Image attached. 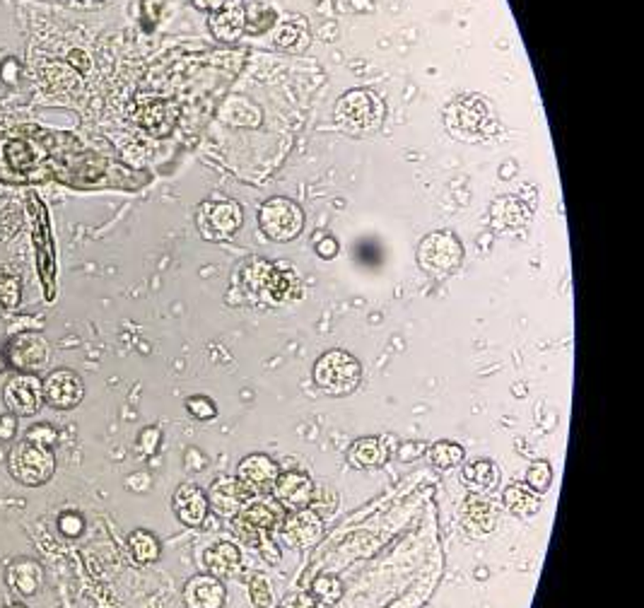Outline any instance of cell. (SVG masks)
<instances>
[{"mask_svg": "<svg viewBox=\"0 0 644 608\" xmlns=\"http://www.w3.org/2000/svg\"><path fill=\"white\" fill-rule=\"evenodd\" d=\"M222 3H225V0H193V5H196V8L208 10V12H215Z\"/></svg>", "mask_w": 644, "mask_h": 608, "instance_id": "37", "label": "cell"}, {"mask_svg": "<svg viewBox=\"0 0 644 608\" xmlns=\"http://www.w3.org/2000/svg\"><path fill=\"white\" fill-rule=\"evenodd\" d=\"M335 121L345 134H374L384 124V104L369 90L345 92L343 97L335 101Z\"/></svg>", "mask_w": 644, "mask_h": 608, "instance_id": "4", "label": "cell"}, {"mask_svg": "<svg viewBox=\"0 0 644 608\" xmlns=\"http://www.w3.org/2000/svg\"><path fill=\"white\" fill-rule=\"evenodd\" d=\"M463 261V247L452 232H432L418 247V263L427 275L432 278H444L454 273Z\"/></svg>", "mask_w": 644, "mask_h": 608, "instance_id": "7", "label": "cell"}, {"mask_svg": "<svg viewBox=\"0 0 644 608\" xmlns=\"http://www.w3.org/2000/svg\"><path fill=\"white\" fill-rule=\"evenodd\" d=\"M463 457H466V451H463V447L456 444V442L442 440L435 442V444L430 447V461H432L437 468L459 466L461 461H463Z\"/></svg>", "mask_w": 644, "mask_h": 608, "instance_id": "27", "label": "cell"}, {"mask_svg": "<svg viewBox=\"0 0 644 608\" xmlns=\"http://www.w3.org/2000/svg\"><path fill=\"white\" fill-rule=\"evenodd\" d=\"M176 517L181 519L186 526H201L208 517V498L203 495L198 485L186 483L174 492V500H172Z\"/></svg>", "mask_w": 644, "mask_h": 608, "instance_id": "18", "label": "cell"}, {"mask_svg": "<svg viewBox=\"0 0 644 608\" xmlns=\"http://www.w3.org/2000/svg\"><path fill=\"white\" fill-rule=\"evenodd\" d=\"M8 584L12 592L22 594V596H34L44 584L42 565L29 558L15 560L8 570Z\"/></svg>", "mask_w": 644, "mask_h": 608, "instance_id": "20", "label": "cell"}, {"mask_svg": "<svg viewBox=\"0 0 644 608\" xmlns=\"http://www.w3.org/2000/svg\"><path fill=\"white\" fill-rule=\"evenodd\" d=\"M463 485L471 488L473 492H487L495 490L497 483H500V471L495 466L493 461L487 458H478V461H471L463 466Z\"/></svg>", "mask_w": 644, "mask_h": 608, "instance_id": "22", "label": "cell"}, {"mask_svg": "<svg viewBox=\"0 0 644 608\" xmlns=\"http://www.w3.org/2000/svg\"><path fill=\"white\" fill-rule=\"evenodd\" d=\"M278 475H280L278 474V464L266 454H252V457L242 458V464L237 468V478L256 492L276 483Z\"/></svg>", "mask_w": 644, "mask_h": 608, "instance_id": "19", "label": "cell"}, {"mask_svg": "<svg viewBox=\"0 0 644 608\" xmlns=\"http://www.w3.org/2000/svg\"><path fill=\"white\" fill-rule=\"evenodd\" d=\"M3 403L15 417H32L44 406V379L32 372H17L3 386Z\"/></svg>", "mask_w": 644, "mask_h": 608, "instance_id": "9", "label": "cell"}, {"mask_svg": "<svg viewBox=\"0 0 644 608\" xmlns=\"http://www.w3.org/2000/svg\"><path fill=\"white\" fill-rule=\"evenodd\" d=\"M70 3L77 8H97V5H104L107 0H70Z\"/></svg>", "mask_w": 644, "mask_h": 608, "instance_id": "39", "label": "cell"}, {"mask_svg": "<svg viewBox=\"0 0 644 608\" xmlns=\"http://www.w3.org/2000/svg\"><path fill=\"white\" fill-rule=\"evenodd\" d=\"M186 410H189L196 420H213V417L218 416L215 403L205 399V396H191V399L186 401Z\"/></svg>", "mask_w": 644, "mask_h": 608, "instance_id": "33", "label": "cell"}, {"mask_svg": "<svg viewBox=\"0 0 644 608\" xmlns=\"http://www.w3.org/2000/svg\"><path fill=\"white\" fill-rule=\"evenodd\" d=\"M552 483V468L548 461H543V458H538V461H534L531 466H528L527 471V485L531 488V490L535 492H545L548 488H551Z\"/></svg>", "mask_w": 644, "mask_h": 608, "instance_id": "29", "label": "cell"}, {"mask_svg": "<svg viewBox=\"0 0 644 608\" xmlns=\"http://www.w3.org/2000/svg\"><path fill=\"white\" fill-rule=\"evenodd\" d=\"M85 399V384L83 377L73 372V369H53L46 379H44V403H49L51 409L56 410H70L80 406Z\"/></svg>", "mask_w": 644, "mask_h": 608, "instance_id": "12", "label": "cell"}, {"mask_svg": "<svg viewBox=\"0 0 644 608\" xmlns=\"http://www.w3.org/2000/svg\"><path fill=\"white\" fill-rule=\"evenodd\" d=\"M242 208L235 200H205L198 208L196 223L205 239H227L242 227Z\"/></svg>", "mask_w": 644, "mask_h": 608, "instance_id": "10", "label": "cell"}, {"mask_svg": "<svg viewBox=\"0 0 644 608\" xmlns=\"http://www.w3.org/2000/svg\"><path fill=\"white\" fill-rule=\"evenodd\" d=\"M273 495H276L278 505L297 512V509L310 507L311 500H314V483H311L310 475L290 471V474L278 475L276 483H273Z\"/></svg>", "mask_w": 644, "mask_h": 608, "instance_id": "14", "label": "cell"}, {"mask_svg": "<svg viewBox=\"0 0 644 608\" xmlns=\"http://www.w3.org/2000/svg\"><path fill=\"white\" fill-rule=\"evenodd\" d=\"M128 550H131L135 563L150 565V563H155V560L159 558V541L150 531L135 529V531L128 536Z\"/></svg>", "mask_w": 644, "mask_h": 608, "instance_id": "26", "label": "cell"}, {"mask_svg": "<svg viewBox=\"0 0 644 608\" xmlns=\"http://www.w3.org/2000/svg\"><path fill=\"white\" fill-rule=\"evenodd\" d=\"M294 604H297V608H321V604H318L311 594H302L300 599L294 601Z\"/></svg>", "mask_w": 644, "mask_h": 608, "instance_id": "38", "label": "cell"}, {"mask_svg": "<svg viewBox=\"0 0 644 608\" xmlns=\"http://www.w3.org/2000/svg\"><path fill=\"white\" fill-rule=\"evenodd\" d=\"M283 533L294 548H310L324 536V522L314 509H297L283 522Z\"/></svg>", "mask_w": 644, "mask_h": 608, "instance_id": "15", "label": "cell"}, {"mask_svg": "<svg viewBox=\"0 0 644 608\" xmlns=\"http://www.w3.org/2000/svg\"><path fill=\"white\" fill-rule=\"evenodd\" d=\"M362 367L345 350H328L314 365V382L328 396H345L360 384Z\"/></svg>", "mask_w": 644, "mask_h": 608, "instance_id": "5", "label": "cell"}, {"mask_svg": "<svg viewBox=\"0 0 644 608\" xmlns=\"http://www.w3.org/2000/svg\"><path fill=\"white\" fill-rule=\"evenodd\" d=\"M280 526V517L278 512L266 502H256L235 515L232 519V529L235 533L242 539L246 546H254L259 548L263 555H266L268 563H278L280 560V550L273 546V531Z\"/></svg>", "mask_w": 644, "mask_h": 608, "instance_id": "3", "label": "cell"}, {"mask_svg": "<svg viewBox=\"0 0 644 608\" xmlns=\"http://www.w3.org/2000/svg\"><path fill=\"white\" fill-rule=\"evenodd\" d=\"M184 601L189 608H222L225 606V587L218 577L196 575L186 582Z\"/></svg>", "mask_w": 644, "mask_h": 608, "instance_id": "17", "label": "cell"}, {"mask_svg": "<svg viewBox=\"0 0 644 608\" xmlns=\"http://www.w3.org/2000/svg\"><path fill=\"white\" fill-rule=\"evenodd\" d=\"M504 505L510 509L514 517H534L535 512L541 509V498L538 492L531 490L527 483H514L504 490Z\"/></svg>", "mask_w": 644, "mask_h": 608, "instance_id": "23", "label": "cell"}, {"mask_svg": "<svg viewBox=\"0 0 644 608\" xmlns=\"http://www.w3.org/2000/svg\"><path fill=\"white\" fill-rule=\"evenodd\" d=\"M210 32L215 34L222 42H235L244 34L246 27V10L242 0H225L208 20Z\"/></svg>", "mask_w": 644, "mask_h": 608, "instance_id": "16", "label": "cell"}, {"mask_svg": "<svg viewBox=\"0 0 644 608\" xmlns=\"http://www.w3.org/2000/svg\"><path fill=\"white\" fill-rule=\"evenodd\" d=\"M8 369V360H5V353H0V375Z\"/></svg>", "mask_w": 644, "mask_h": 608, "instance_id": "40", "label": "cell"}, {"mask_svg": "<svg viewBox=\"0 0 644 608\" xmlns=\"http://www.w3.org/2000/svg\"><path fill=\"white\" fill-rule=\"evenodd\" d=\"M495 507L493 502L483 500V498H471L463 505V522L478 533H487L495 529Z\"/></svg>", "mask_w": 644, "mask_h": 608, "instance_id": "25", "label": "cell"}, {"mask_svg": "<svg viewBox=\"0 0 644 608\" xmlns=\"http://www.w3.org/2000/svg\"><path fill=\"white\" fill-rule=\"evenodd\" d=\"M254 500H256V490L239 478H220L210 485L208 507L215 509L218 515H225V517H235Z\"/></svg>", "mask_w": 644, "mask_h": 608, "instance_id": "13", "label": "cell"}, {"mask_svg": "<svg viewBox=\"0 0 644 608\" xmlns=\"http://www.w3.org/2000/svg\"><path fill=\"white\" fill-rule=\"evenodd\" d=\"M317 254L321 259H334L335 254H338V242H335L334 237H326V239H321L317 247Z\"/></svg>", "mask_w": 644, "mask_h": 608, "instance_id": "36", "label": "cell"}, {"mask_svg": "<svg viewBox=\"0 0 644 608\" xmlns=\"http://www.w3.org/2000/svg\"><path fill=\"white\" fill-rule=\"evenodd\" d=\"M259 225L268 239L273 242H290L304 227V213L302 208L290 199L276 196V199L266 200L261 206Z\"/></svg>", "mask_w": 644, "mask_h": 608, "instance_id": "8", "label": "cell"}, {"mask_svg": "<svg viewBox=\"0 0 644 608\" xmlns=\"http://www.w3.org/2000/svg\"><path fill=\"white\" fill-rule=\"evenodd\" d=\"M15 430H17V420L12 413L0 417V440H12V437H15Z\"/></svg>", "mask_w": 644, "mask_h": 608, "instance_id": "35", "label": "cell"}, {"mask_svg": "<svg viewBox=\"0 0 644 608\" xmlns=\"http://www.w3.org/2000/svg\"><path fill=\"white\" fill-rule=\"evenodd\" d=\"M205 567L213 577H235L242 567V555L235 543H215L205 550Z\"/></svg>", "mask_w": 644, "mask_h": 608, "instance_id": "21", "label": "cell"}, {"mask_svg": "<svg viewBox=\"0 0 644 608\" xmlns=\"http://www.w3.org/2000/svg\"><path fill=\"white\" fill-rule=\"evenodd\" d=\"M8 608H27V606H22V604H12V606H8Z\"/></svg>", "mask_w": 644, "mask_h": 608, "instance_id": "42", "label": "cell"}, {"mask_svg": "<svg viewBox=\"0 0 644 608\" xmlns=\"http://www.w3.org/2000/svg\"><path fill=\"white\" fill-rule=\"evenodd\" d=\"M311 596L321 604V606H334L335 601L343 596V582L334 575H321L311 584Z\"/></svg>", "mask_w": 644, "mask_h": 608, "instance_id": "28", "label": "cell"}, {"mask_svg": "<svg viewBox=\"0 0 644 608\" xmlns=\"http://www.w3.org/2000/svg\"><path fill=\"white\" fill-rule=\"evenodd\" d=\"M49 343L46 338L34 331H25V334H17L10 338L8 348H5V360L8 367L17 369V372H36L49 362Z\"/></svg>", "mask_w": 644, "mask_h": 608, "instance_id": "11", "label": "cell"}, {"mask_svg": "<svg viewBox=\"0 0 644 608\" xmlns=\"http://www.w3.org/2000/svg\"><path fill=\"white\" fill-rule=\"evenodd\" d=\"M59 529L66 533V536L73 539V536H77V533L83 531V519L77 517V515H63L59 522Z\"/></svg>", "mask_w": 644, "mask_h": 608, "instance_id": "34", "label": "cell"}, {"mask_svg": "<svg viewBox=\"0 0 644 608\" xmlns=\"http://www.w3.org/2000/svg\"><path fill=\"white\" fill-rule=\"evenodd\" d=\"M348 461L355 468H374L386 461V450L377 437H362L348 450Z\"/></svg>", "mask_w": 644, "mask_h": 608, "instance_id": "24", "label": "cell"}, {"mask_svg": "<svg viewBox=\"0 0 644 608\" xmlns=\"http://www.w3.org/2000/svg\"><path fill=\"white\" fill-rule=\"evenodd\" d=\"M249 594H252V604L256 608H268L273 606V592H270V584L266 577H254L249 584Z\"/></svg>", "mask_w": 644, "mask_h": 608, "instance_id": "31", "label": "cell"}, {"mask_svg": "<svg viewBox=\"0 0 644 608\" xmlns=\"http://www.w3.org/2000/svg\"><path fill=\"white\" fill-rule=\"evenodd\" d=\"M444 126L447 131L466 142L487 141L490 135L497 134V114L495 107L483 94H459L444 109Z\"/></svg>", "mask_w": 644, "mask_h": 608, "instance_id": "2", "label": "cell"}, {"mask_svg": "<svg viewBox=\"0 0 644 608\" xmlns=\"http://www.w3.org/2000/svg\"><path fill=\"white\" fill-rule=\"evenodd\" d=\"M237 278L244 295L256 304L278 307L300 297V278L287 261L249 259L239 266Z\"/></svg>", "mask_w": 644, "mask_h": 608, "instance_id": "1", "label": "cell"}, {"mask_svg": "<svg viewBox=\"0 0 644 608\" xmlns=\"http://www.w3.org/2000/svg\"><path fill=\"white\" fill-rule=\"evenodd\" d=\"M280 608H297V604H294V601H293V604H283V606H280Z\"/></svg>", "mask_w": 644, "mask_h": 608, "instance_id": "41", "label": "cell"}, {"mask_svg": "<svg viewBox=\"0 0 644 608\" xmlns=\"http://www.w3.org/2000/svg\"><path fill=\"white\" fill-rule=\"evenodd\" d=\"M8 468L15 481L36 488V485L49 483L56 474V454L49 447H39L34 442L22 440L10 450Z\"/></svg>", "mask_w": 644, "mask_h": 608, "instance_id": "6", "label": "cell"}, {"mask_svg": "<svg viewBox=\"0 0 644 608\" xmlns=\"http://www.w3.org/2000/svg\"><path fill=\"white\" fill-rule=\"evenodd\" d=\"M25 440L34 442V444H39V447H53L56 442H59V433H56V427L53 426H46V423H39V426H32L27 430Z\"/></svg>", "mask_w": 644, "mask_h": 608, "instance_id": "32", "label": "cell"}, {"mask_svg": "<svg viewBox=\"0 0 644 608\" xmlns=\"http://www.w3.org/2000/svg\"><path fill=\"white\" fill-rule=\"evenodd\" d=\"M20 297H22V285L17 278H12V275L0 278V304L3 307L15 309L20 304Z\"/></svg>", "mask_w": 644, "mask_h": 608, "instance_id": "30", "label": "cell"}]
</instances>
